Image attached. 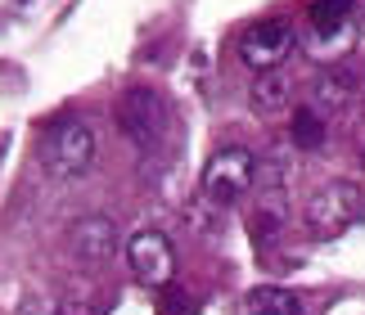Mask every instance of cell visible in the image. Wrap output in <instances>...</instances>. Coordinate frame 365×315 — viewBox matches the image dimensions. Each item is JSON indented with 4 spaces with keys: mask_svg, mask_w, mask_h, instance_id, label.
Instances as JSON below:
<instances>
[{
    "mask_svg": "<svg viewBox=\"0 0 365 315\" xmlns=\"http://www.w3.org/2000/svg\"><path fill=\"white\" fill-rule=\"evenodd\" d=\"M41 162H46V171H50V176H59V180L86 176L91 162H95V131H91V122H81V118H59V122L46 131Z\"/></svg>",
    "mask_w": 365,
    "mask_h": 315,
    "instance_id": "1",
    "label": "cell"
},
{
    "mask_svg": "<svg viewBox=\"0 0 365 315\" xmlns=\"http://www.w3.org/2000/svg\"><path fill=\"white\" fill-rule=\"evenodd\" d=\"M361 212H365L361 185L329 180V185H320V190L307 198V230L320 234V239H334V234H343L347 225H356Z\"/></svg>",
    "mask_w": 365,
    "mask_h": 315,
    "instance_id": "2",
    "label": "cell"
},
{
    "mask_svg": "<svg viewBox=\"0 0 365 315\" xmlns=\"http://www.w3.org/2000/svg\"><path fill=\"white\" fill-rule=\"evenodd\" d=\"M113 118H118V131L140 149H153L167 135V104H163L158 91H149V86H126L118 95Z\"/></svg>",
    "mask_w": 365,
    "mask_h": 315,
    "instance_id": "3",
    "label": "cell"
},
{
    "mask_svg": "<svg viewBox=\"0 0 365 315\" xmlns=\"http://www.w3.org/2000/svg\"><path fill=\"white\" fill-rule=\"evenodd\" d=\"M252 176H257V158H252L244 145L235 149H217L203 167V194L212 203H235L252 190Z\"/></svg>",
    "mask_w": 365,
    "mask_h": 315,
    "instance_id": "4",
    "label": "cell"
},
{
    "mask_svg": "<svg viewBox=\"0 0 365 315\" xmlns=\"http://www.w3.org/2000/svg\"><path fill=\"white\" fill-rule=\"evenodd\" d=\"M293 50V27L284 19H262L240 36V59L257 73H275Z\"/></svg>",
    "mask_w": 365,
    "mask_h": 315,
    "instance_id": "5",
    "label": "cell"
},
{
    "mask_svg": "<svg viewBox=\"0 0 365 315\" xmlns=\"http://www.w3.org/2000/svg\"><path fill=\"white\" fill-rule=\"evenodd\" d=\"M126 266H131V275L140 284L163 289V284H172V275H176V252H172V243H167V234L140 230L126 243Z\"/></svg>",
    "mask_w": 365,
    "mask_h": 315,
    "instance_id": "6",
    "label": "cell"
},
{
    "mask_svg": "<svg viewBox=\"0 0 365 315\" xmlns=\"http://www.w3.org/2000/svg\"><path fill=\"white\" fill-rule=\"evenodd\" d=\"M68 248H73V257L81 266H104L118 252V225L108 217H81L68 230Z\"/></svg>",
    "mask_w": 365,
    "mask_h": 315,
    "instance_id": "7",
    "label": "cell"
},
{
    "mask_svg": "<svg viewBox=\"0 0 365 315\" xmlns=\"http://www.w3.org/2000/svg\"><path fill=\"white\" fill-rule=\"evenodd\" d=\"M307 23H312V32L320 41L343 36L347 23H352V0H312L307 5Z\"/></svg>",
    "mask_w": 365,
    "mask_h": 315,
    "instance_id": "8",
    "label": "cell"
},
{
    "mask_svg": "<svg viewBox=\"0 0 365 315\" xmlns=\"http://www.w3.org/2000/svg\"><path fill=\"white\" fill-rule=\"evenodd\" d=\"M284 104H289V81L279 73H262L252 81V108L257 113H279Z\"/></svg>",
    "mask_w": 365,
    "mask_h": 315,
    "instance_id": "9",
    "label": "cell"
},
{
    "mask_svg": "<svg viewBox=\"0 0 365 315\" xmlns=\"http://www.w3.org/2000/svg\"><path fill=\"white\" fill-rule=\"evenodd\" d=\"M248 315H302V306L289 289H257L248 297Z\"/></svg>",
    "mask_w": 365,
    "mask_h": 315,
    "instance_id": "10",
    "label": "cell"
},
{
    "mask_svg": "<svg viewBox=\"0 0 365 315\" xmlns=\"http://www.w3.org/2000/svg\"><path fill=\"white\" fill-rule=\"evenodd\" d=\"M352 73H343V68H334V73H320L316 77V99L320 104H329V108H339L343 99H352Z\"/></svg>",
    "mask_w": 365,
    "mask_h": 315,
    "instance_id": "11",
    "label": "cell"
},
{
    "mask_svg": "<svg viewBox=\"0 0 365 315\" xmlns=\"http://www.w3.org/2000/svg\"><path fill=\"white\" fill-rule=\"evenodd\" d=\"M293 145L298 149H320L325 145V122H320V113H312V108L293 113Z\"/></svg>",
    "mask_w": 365,
    "mask_h": 315,
    "instance_id": "12",
    "label": "cell"
}]
</instances>
